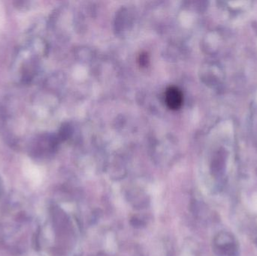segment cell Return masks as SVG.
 I'll return each mask as SVG.
<instances>
[{
    "label": "cell",
    "mask_w": 257,
    "mask_h": 256,
    "mask_svg": "<svg viewBox=\"0 0 257 256\" xmlns=\"http://www.w3.org/2000/svg\"><path fill=\"white\" fill-rule=\"evenodd\" d=\"M166 101L167 106L172 110H178L183 102V94L178 88L170 87L166 90Z\"/></svg>",
    "instance_id": "cell-1"
},
{
    "label": "cell",
    "mask_w": 257,
    "mask_h": 256,
    "mask_svg": "<svg viewBox=\"0 0 257 256\" xmlns=\"http://www.w3.org/2000/svg\"><path fill=\"white\" fill-rule=\"evenodd\" d=\"M249 207L252 212L257 214V193L251 197L249 201Z\"/></svg>",
    "instance_id": "cell-2"
},
{
    "label": "cell",
    "mask_w": 257,
    "mask_h": 256,
    "mask_svg": "<svg viewBox=\"0 0 257 256\" xmlns=\"http://www.w3.org/2000/svg\"><path fill=\"white\" fill-rule=\"evenodd\" d=\"M2 186H1V183H0V195H1V193H2Z\"/></svg>",
    "instance_id": "cell-3"
}]
</instances>
